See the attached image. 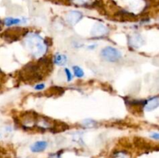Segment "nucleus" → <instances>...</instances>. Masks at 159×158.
<instances>
[{"instance_id":"obj_5","label":"nucleus","mask_w":159,"mask_h":158,"mask_svg":"<svg viewBox=\"0 0 159 158\" xmlns=\"http://www.w3.org/2000/svg\"><path fill=\"white\" fill-rule=\"evenodd\" d=\"M129 43L133 47L138 48V47H141L143 45V43H144V40H143L142 37H141L140 34H138V33H134V35L130 37Z\"/></svg>"},{"instance_id":"obj_14","label":"nucleus","mask_w":159,"mask_h":158,"mask_svg":"<svg viewBox=\"0 0 159 158\" xmlns=\"http://www.w3.org/2000/svg\"><path fill=\"white\" fill-rule=\"evenodd\" d=\"M89 0H73V2L77 5H84L85 3H86Z\"/></svg>"},{"instance_id":"obj_7","label":"nucleus","mask_w":159,"mask_h":158,"mask_svg":"<svg viewBox=\"0 0 159 158\" xmlns=\"http://www.w3.org/2000/svg\"><path fill=\"white\" fill-rule=\"evenodd\" d=\"M159 105V98L157 96L148 100L145 104L144 109L148 112H151L157 108Z\"/></svg>"},{"instance_id":"obj_13","label":"nucleus","mask_w":159,"mask_h":158,"mask_svg":"<svg viewBox=\"0 0 159 158\" xmlns=\"http://www.w3.org/2000/svg\"><path fill=\"white\" fill-rule=\"evenodd\" d=\"M116 158H129V156L126 154V153H123V152H120V153H117L116 154Z\"/></svg>"},{"instance_id":"obj_11","label":"nucleus","mask_w":159,"mask_h":158,"mask_svg":"<svg viewBox=\"0 0 159 158\" xmlns=\"http://www.w3.org/2000/svg\"><path fill=\"white\" fill-rule=\"evenodd\" d=\"M73 71H74V74L77 78H82L84 76V72L82 69L78 66H74L73 67Z\"/></svg>"},{"instance_id":"obj_17","label":"nucleus","mask_w":159,"mask_h":158,"mask_svg":"<svg viewBox=\"0 0 159 158\" xmlns=\"http://www.w3.org/2000/svg\"><path fill=\"white\" fill-rule=\"evenodd\" d=\"M50 158H61V156L58 154H55V155H53L52 156H51Z\"/></svg>"},{"instance_id":"obj_9","label":"nucleus","mask_w":159,"mask_h":158,"mask_svg":"<svg viewBox=\"0 0 159 158\" xmlns=\"http://www.w3.org/2000/svg\"><path fill=\"white\" fill-rule=\"evenodd\" d=\"M21 22V20L20 19L17 18H12V17H8V18H6L4 20V24L7 27H11V26L13 25H17Z\"/></svg>"},{"instance_id":"obj_8","label":"nucleus","mask_w":159,"mask_h":158,"mask_svg":"<svg viewBox=\"0 0 159 158\" xmlns=\"http://www.w3.org/2000/svg\"><path fill=\"white\" fill-rule=\"evenodd\" d=\"M68 61V57L63 53H56L54 57V62L58 66H64Z\"/></svg>"},{"instance_id":"obj_10","label":"nucleus","mask_w":159,"mask_h":158,"mask_svg":"<svg viewBox=\"0 0 159 158\" xmlns=\"http://www.w3.org/2000/svg\"><path fill=\"white\" fill-rule=\"evenodd\" d=\"M82 125L83 127H86V128H93L96 126V122L93 119H85L82 122Z\"/></svg>"},{"instance_id":"obj_6","label":"nucleus","mask_w":159,"mask_h":158,"mask_svg":"<svg viewBox=\"0 0 159 158\" xmlns=\"http://www.w3.org/2000/svg\"><path fill=\"white\" fill-rule=\"evenodd\" d=\"M47 146V143L46 141L41 140V141H37L33 143L30 146V150L33 153H40L46 150Z\"/></svg>"},{"instance_id":"obj_12","label":"nucleus","mask_w":159,"mask_h":158,"mask_svg":"<svg viewBox=\"0 0 159 158\" xmlns=\"http://www.w3.org/2000/svg\"><path fill=\"white\" fill-rule=\"evenodd\" d=\"M65 75H66V76H67L68 82H71V81L72 80V78H73V76H72V74H71V72H70V70L68 68H65Z\"/></svg>"},{"instance_id":"obj_3","label":"nucleus","mask_w":159,"mask_h":158,"mask_svg":"<svg viewBox=\"0 0 159 158\" xmlns=\"http://www.w3.org/2000/svg\"><path fill=\"white\" fill-rule=\"evenodd\" d=\"M109 32L107 27L102 24H96L91 30V35L95 37H100L106 35Z\"/></svg>"},{"instance_id":"obj_15","label":"nucleus","mask_w":159,"mask_h":158,"mask_svg":"<svg viewBox=\"0 0 159 158\" xmlns=\"http://www.w3.org/2000/svg\"><path fill=\"white\" fill-rule=\"evenodd\" d=\"M45 88V85L44 84H38V85H36L34 86V88L36 90H38V91H40V90H43L44 88Z\"/></svg>"},{"instance_id":"obj_16","label":"nucleus","mask_w":159,"mask_h":158,"mask_svg":"<svg viewBox=\"0 0 159 158\" xmlns=\"http://www.w3.org/2000/svg\"><path fill=\"white\" fill-rule=\"evenodd\" d=\"M150 137H151V138L154 139V140H158L159 139V133H152L150 134Z\"/></svg>"},{"instance_id":"obj_4","label":"nucleus","mask_w":159,"mask_h":158,"mask_svg":"<svg viewBox=\"0 0 159 158\" xmlns=\"http://www.w3.org/2000/svg\"><path fill=\"white\" fill-rule=\"evenodd\" d=\"M82 18V14L78 11H70L66 14V20L68 24L71 26H75L78 24V22Z\"/></svg>"},{"instance_id":"obj_2","label":"nucleus","mask_w":159,"mask_h":158,"mask_svg":"<svg viewBox=\"0 0 159 158\" xmlns=\"http://www.w3.org/2000/svg\"><path fill=\"white\" fill-rule=\"evenodd\" d=\"M101 57L106 61L116 62L122 57V53L115 47H106L101 50Z\"/></svg>"},{"instance_id":"obj_1","label":"nucleus","mask_w":159,"mask_h":158,"mask_svg":"<svg viewBox=\"0 0 159 158\" xmlns=\"http://www.w3.org/2000/svg\"><path fill=\"white\" fill-rule=\"evenodd\" d=\"M26 43L32 54L36 57H41L46 53L47 46L41 37L36 33H30L27 36Z\"/></svg>"}]
</instances>
